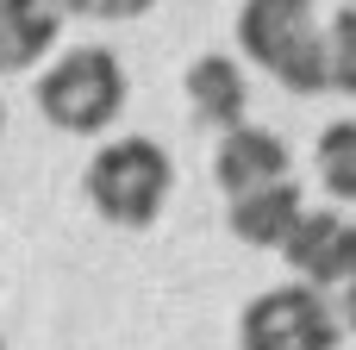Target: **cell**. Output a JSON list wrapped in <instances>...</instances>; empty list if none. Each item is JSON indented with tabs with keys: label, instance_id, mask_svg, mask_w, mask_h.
Segmentation results:
<instances>
[{
	"label": "cell",
	"instance_id": "8992f818",
	"mask_svg": "<svg viewBox=\"0 0 356 350\" xmlns=\"http://www.w3.org/2000/svg\"><path fill=\"white\" fill-rule=\"evenodd\" d=\"M181 88H188V113H194L200 125H219V132H238V125H244L250 88H244V69H238L232 56H219V50L194 56L188 75H181Z\"/></svg>",
	"mask_w": 356,
	"mask_h": 350
},
{
	"label": "cell",
	"instance_id": "9a60e30c",
	"mask_svg": "<svg viewBox=\"0 0 356 350\" xmlns=\"http://www.w3.org/2000/svg\"><path fill=\"white\" fill-rule=\"evenodd\" d=\"M0 350H6V344H0Z\"/></svg>",
	"mask_w": 356,
	"mask_h": 350
},
{
	"label": "cell",
	"instance_id": "52a82bcc",
	"mask_svg": "<svg viewBox=\"0 0 356 350\" xmlns=\"http://www.w3.org/2000/svg\"><path fill=\"white\" fill-rule=\"evenodd\" d=\"M300 213H307L300 188H294V182H275V188H257V194L232 200V219H225V225H232V238L250 244V250H282Z\"/></svg>",
	"mask_w": 356,
	"mask_h": 350
},
{
	"label": "cell",
	"instance_id": "9c48e42d",
	"mask_svg": "<svg viewBox=\"0 0 356 350\" xmlns=\"http://www.w3.org/2000/svg\"><path fill=\"white\" fill-rule=\"evenodd\" d=\"M319 182L332 200H356V119H338L319 132Z\"/></svg>",
	"mask_w": 356,
	"mask_h": 350
},
{
	"label": "cell",
	"instance_id": "30bf717a",
	"mask_svg": "<svg viewBox=\"0 0 356 350\" xmlns=\"http://www.w3.org/2000/svg\"><path fill=\"white\" fill-rule=\"evenodd\" d=\"M325 88L356 94V6H338L325 19Z\"/></svg>",
	"mask_w": 356,
	"mask_h": 350
},
{
	"label": "cell",
	"instance_id": "5bb4252c",
	"mask_svg": "<svg viewBox=\"0 0 356 350\" xmlns=\"http://www.w3.org/2000/svg\"><path fill=\"white\" fill-rule=\"evenodd\" d=\"M0 138H6V106H0Z\"/></svg>",
	"mask_w": 356,
	"mask_h": 350
},
{
	"label": "cell",
	"instance_id": "5b68a950",
	"mask_svg": "<svg viewBox=\"0 0 356 350\" xmlns=\"http://www.w3.org/2000/svg\"><path fill=\"white\" fill-rule=\"evenodd\" d=\"M213 175H219V188H225V200H244V194H257V188H275V182H288V144H282L275 132L238 125V132L219 138Z\"/></svg>",
	"mask_w": 356,
	"mask_h": 350
},
{
	"label": "cell",
	"instance_id": "7c38bea8",
	"mask_svg": "<svg viewBox=\"0 0 356 350\" xmlns=\"http://www.w3.org/2000/svg\"><path fill=\"white\" fill-rule=\"evenodd\" d=\"M350 276H356V225L344 219V225H338V238L325 244V257L307 269V288H319V294H338Z\"/></svg>",
	"mask_w": 356,
	"mask_h": 350
},
{
	"label": "cell",
	"instance_id": "8fae6325",
	"mask_svg": "<svg viewBox=\"0 0 356 350\" xmlns=\"http://www.w3.org/2000/svg\"><path fill=\"white\" fill-rule=\"evenodd\" d=\"M338 225H344L338 213H313V207H307V213L294 219V232H288V244H282V257H288V269H294L300 282H307V269H313V263L325 257V244L338 238Z\"/></svg>",
	"mask_w": 356,
	"mask_h": 350
},
{
	"label": "cell",
	"instance_id": "7a4b0ae2",
	"mask_svg": "<svg viewBox=\"0 0 356 350\" xmlns=\"http://www.w3.org/2000/svg\"><path fill=\"white\" fill-rule=\"evenodd\" d=\"M169 188H175V163L156 138H113L88 163V200L100 207V219H113L125 232L156 225Z\"/></svg>",
	"mask_w": 356,
	"mask_h": 350
},
{
	"label": "cell",
	"instance_id": "4fadbf2b",
	"mask_svg": "<svg viewBox=\"0 0 356 350\" xmlns=\"http://www.w3.org/2000/svg\"><path fill=\"white\" fill-rule=\"evenodd\" d=\"M332 319H338L344 332H356V276L338 288V294H332Z\"/></svg>",
	"mask_w": 356,
	"mask_h": 350
},
{
	"label": "cell",
	"instance_id": "277c9868",
	"mask_svg": "<svg viewBox=\"0 0 356 350\" xmlns=\"http://www.w3.org/2000/svg\"><path fill=\"white\" fill-rule=\"evenodd\" d=\"M338 338L344 326L332 319V301L307 282L257 294L238 319V350H338Z\"/></svg>",
	"mask_w": 356,
	"mask_h": 350
},
{
	"label": "cell",
	"instance_id": "3957f363",
	"mask_svg": "<svg viewBox=\"0 0 356 350\" xmlns=\"http://www.w3.org/2000/svg\"><path fill=\"white\" fill-rule=\"evenodd\" d=\"M125 106V69L106 44H81L38 75V113L56 132H106Z\"/></svg>",
	"mask_w": 356,
	"mask_h": 350
},
{
	"label": "cell",
	"instance_id": "6da1fadb",
	"mask_svg": "<svg viewBox=\"0 0 356 350\" xmlns=\"http://www.w3.org/2000/svg\"><path fill=\"white\" fill-rule=\"evenodd\" d=\"M244 56L294 94H325V19L307 0H244L238 6Z\"/></svg>",
	"mask_w": 356,
	"mask_h": 350
},
{
	"label": "cell",
	"instance_id": "ba28073f",
	"mask_svg": "<svg viewBox=\"0 0 356 350\" xmlns=\"http://www.w3.org/2000/svg\"><path fill=\"white\" fill-rule=\"evenodd\" d=\"M56 31H63L56 6H44V0H0V69L19 75V69L44 63Z\"/></svg>",
	"mask_w": 356,
	"mask_h": 350
}]
</instances>
